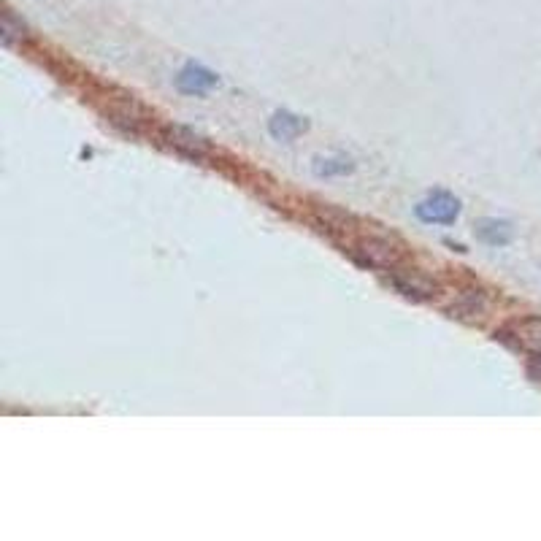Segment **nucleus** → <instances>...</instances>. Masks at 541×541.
Instances as JSON below:
<instances>
[{
	"instance_id": "1",
	"label": "nucleus",
	"mask_w": 541,
	"mask_h": 541,
	"mask_svg": "<svg viewBox=\"0 0 541 541\" xmlns=\"http://www.w3.org/2000/svg\"><path fill=\"white\" fill-rule=\"evenodd\" d=\"M387 282L393 287L395 293H401L409 301H431L433 295H436V282H431L428 276L420 274V271H414V268H398L395 266L387 276Z\"/></svg>"
},
{
	"instance_id": "2",
	"label": "nucleus",
	"mask_w": 541,
	"mask_h": 541,
	"mask_svg": "<svg viewBox=\"0 0 541 541\" xmlns=\"http://www.w3.org/2000/svg\"><path fill=\"white\" fill-rule=\"evenodd\" d=\"M349 255L363 268H387V271H393V268L398 266V252H395L393 244L385 239L358 241L355 247L349 249Z\"/></svg>"
},
{
	"instance_id": "3",
	"label": "nucleus",
	"mask_w": 541,
	"mask_h": 541,
	"mask_svg": "<svg viewBox=\"0 0 541 541\" xmlns=\"http://www.w3.org/2000/svg\"><path fill=\"white\" fill-rule=\"evenodd\" d=\"M414 214H417L425 225H450V222L458 220L460 201L450 193H436L431 195V198H425L422 203H417Z\"/></svg>"
},
{
	"instance_id": "4",
	"label": "nucleus",
	"mask_w": 541,
	"mask_h": 541,
	"mask_svg": "<svg viewBox=\"0 0 541 541\" xmlns=\"http://www.w3.org/2000/svg\"><path fill=\"white\" fill-rule=\"evenodd\" d=\"M501 339L509 341L512 347L523 349L528 355L541 349V317H528L509 325L506 331H501Z\"/></svg>"
},
{
	"instance_id": "5",
	"label": "nucleus",
	"mask_w": 541,
	"mask_h": 541,
	"mask_svg": "<svg viewBox=\"0 0 541 541\" xmlns=\"http://www.w3.org/2000/svg\"><path fill=\"white\" fill-rule=\"evenodd\" d=\"M176 84H179V90L187 92V95H203V92H209L214 84H217V76L201 68V65H187L182 68V74L176 76Z\"/></svg>"
},
{
	"instance_id": "6",
	"label": "nucleus",
	"mask_w": 541,
	"mask_h": 541,
	"mask_svg": "<svg viewBox=\"0 0 541 541\" xmlns=\"http://www.w3.org/2000/svg\"><path fill=\"white\" fill-rule=\"evenodd\" d=\"M303 128H306V122L293 117V114H287V111H279L274 120H271V136L279 138V141H290V138L298 136Z\"/></svg>"
},
{
	"instance_id": "7",
	"label": "nucleus",
	"mask_w": 541,
	"mask_h": 541,
	"mask_svg": "<svg viewBox=\"0 0 541 541\" xmlns=\"http://www.w3.org/2000/svg\"><path fill=\"white\" fill-rule=\"evenodd\" d=\"M479 236L487 241V244H506L509 241V225L506 222H496V220H485L479 225Z\"/></svg>"
},
{
	"instance_id": "8",
	"label": "nucleus",
	"mask_w": 541,
	"mask_h": 541,
	"mask_svg": "<svg viewBox=\"0 0 541 541\" xmlns=\"http://www.w3.org/2000/svg\"><path fill=\"white\" fill-rule=\"evenodd\" d=\"M452 312H455L452 317H474V314L485 312V301L479 293H466L452 306Z\"/></svg>"
},
{
	"instance_id": "9",
	"label": "nucleus",
	"mask_w": 541,
	"mask_h": 541,
	"mask_svg": "<svg viewBox=\"0 0 541 541\" xmlns=\"http://www.w3.org/2000/svg\"><path fill=\"white\" fill-rule=\"evenodd\" d=\"M17 38H25V25L14 17V11H3V44L11 46Z\"/></svg>"
},
{
	"instance_id": "10",
	"label": "nucleus",
	"mask_w": 541,
	"mask_h": 541,
	"mask_svg": "<svg viewBox=\"0 0 541 541\" xmlns=\"http://www.w3.org/2000/svg\"><path fill=\"white\" fill-rule=\"evenodd\" d=\"M314 171L317 174H347V171H352V163L349 160H317V166H314Z\"/></svg>"
},
{
	"instance_id": "11",
	"label": "nucleus",
	"mask_w": 541,
	"mask_h": 541,
	"mask_svg": "<svg viewBox=\"0 0 541 541\" xmlns=\"http://www.w3.org/2000/svg\"><path fill=\"white\" fill-rule=\"evenodd\" d=\"M528 376L541 382V349L539 352H533L531 358H528Z\"/></svg>"
}]
</instances>
